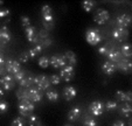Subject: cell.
Returning a JSON list of instances; mask_svg holds the SVG:
<instances>
[{"instance_id":"cell-1","label":"cell","mask_w":132,"mask_h":126,"mask_svg":"<svg viewBox=\"0 0 132 126\" xmlns=\"http://www.w3.org/2000/svg\"><path fill=\"white\" fill-rule=\"evenodd\" d=\"M18 109H19V112H20L21 116L29 117L30 114H33L35 106H34V103H32L30 100H22V102H19Z\"/></svg>"},{"instance_id":"cell-2","label":"cell","mask_w":132,"mask_h":126,"mask_svg":"<svg viewBox=\"0 0 132 126\" xmlns=\"http://www.w3.org/2000/svg\"><path fill=\"white\" fill-rule=\"evenodd\" d=\"M85 39L90 46H97L100 42H102L103 37L98 29H89L85 33Z\"/></svg>"},{"instance_id":"cell-3","label":"cell","mask_w":132,"mask_h":126,"mask_svg":"<svg viewBox=\"0 0 132 126\" xmlns=\"http://www.w3.org/2000/svg\"><path fill=\"white\" fill-rule=\"evenodd\" d=\"M34 84H36L37 89H40V90L49 89V87H50L49 77L46 76V75H39V76L34 77Z\"/></svg>"},{"instance_id":"cell-4","label":"cell","mask_w":132,"mask_h":126,"mask_svg":"<svg viewBox=\"0 0 132 126\" xmlns=\"http://www.w3.org/2000/svg\"><path fill=\"white\" fill-rule=\"evenodd\" d=\"M28 90V99H29L32 103H39L42 99V90L37 89V88H29Z\"/></svg>"},{"instance_id":"cell-5","label":"cell","mask_w":132,"mask_h":126,"mask_svg":"<svg viewBox=\"0 0 132 126\" xmlns=\"http://www.w3.org/2000/svg\"><path fill=\"white\" fill-rule=\"evenodd\" d=\"M109 19H110L109 12H108L106 10H103V8L97 10L95 16H94V21H95V22H97L98 25H103V23H105Z\"/></svg>"},{"instance_id":"cell-6","label":"cell","mask_w":132,"mask_h":126,"mask_svg":"<svg viewBox=\"0 0 132 126\" xmlns=\"http://www.w3.org/2000/svg\"><path fill=\"white\" fill-rule=\"evenodd\" d=\"M0 85L3 88L4 90H11L15 87V82H14V78H13L12 75H5L0 78Z\"/></svg>"},{"instance_id":"cell-7","label":"cell","mask_w":132,"mask_h":126,"mask_svg":"<svg viewBox=\"0 0 132 126\" xmlns=\"http://www.w3.org/2000/svg\"><path fill=\"white\" fill-rule=\"evenodd\" d=\"M89 111L92 116H96V117L101 116L103 113V111H104V105L100 100H94L89 105Z\"/></svg>"},{"instance_id":"cell-8","label":"cell","mask_w":132,"mask_h":126,"mask_svg":"<svg viewBox=\"0 0 132 126\" xmlns=\"http://www.w3.org/2000/svg\"><path fill=\"white\" fill-rule=\"evenodd\" d=\"M50 61V65L55 69H59V68H64L67 62H65L64 56H61V55H54L49 58Z\"/></svg>"},{"instance_id":"cell-9","label":"cell","mask_w":132,"mask_h":126,"mask_svg":"<svg viewBox=\"0 0 132 126\" xmlns=\"http://www.w3.org/2000/svg\"><path fill=\"white\" fill-rule=\"evenodd\" d=\"M26 30V36H27V40L29 43H33V45H36L39 42V35H37L36 28L33 27V26H29V27L25 28Z\"/></svg>"},{"instance_id":"cell-10","label":"cell","mask_w":132,"mask_h":126,"mask_svg":"<svg viewBox=\"0 0 132 126\" xmlns=\"http://www.w3.org/2000/svg\"><path fill=\"white\" fill-rule=\"evenodd\" d=\"M112 37L115 40H117V41H124V40H126L129 37V30L126 28L117 27L112 32Z\"/></svg>"},{"instance_id":"cell-11","label":"cell","mask_w":132,"mask_h":126,"mask_svg":"<svg viewBox=\"0 0 132 126\" xmlns=\"http://www.w3.org/2000/svg\"><path fill=\"white\" fill-rule=\"evenodd\" d=\"M5 65H6L5 67L6 71H7L10 75H14V74H16L18 71H20L21 70L20 63L16 62V61H14V60H8V61L6 62Z\"/></svg>"},{"instance_id":"cell-12","label":"cell","mask_w":132,"mask_h":126,"mask_svg":"<svg viewBox=\"0 0 132 126\" xmlns=\"http://www.w3.org/2000/svg\"><path fill=\"white\" fill-rule=\"evenodd\" d=\"M108 57H109L110 62L112 61V63H117L118 61L122 60V54H120V50L116 47H110L109 52H108Z\"/></svg>"},{"instance_id":"cell-13","label":"cell","mask_w":132,"mask_h":126,"mask_svg":"<svg viewBox=\"0 0 132 126\" xmlns=\"http://www.w3.org/2000/svg\"><path fill=\"white\" fill-rule=\"evenodd\" d=\"M116 68L119 69L120 71L124 72V74H130V71H131V69H132V64H131V62H130V60L124 58V60H120V61L117 62Z\"/></svg>"},{"instance_id":"cell-14","label":"cell","mask_w":132,"mask_h":126,"mask_svg":"<svg viewBox=\"0 0 132 126\" xmlns=\"http://www.w3.org/2000/svg\"><path fill=\"white\" fill-rule=\"evenodd\" d=\"M131 23V16L129 14H122L116 18V25L120 28H126Z\"/></svg>"},{"instance_id":"cell-15","label":"cell","mask_w":132,"mask_h":126,"mask_svg":"<svg viewBox=\"0 0 132 126\" xmlns=\"http://www.w3.org/2000/svg\"><path fill=\"white\" fill-rule=\"evenodd\" d=\"M60 75L65 82H70L71 78L74 77V67H71V65H65L64 68H62Z\"/></svg>"},{"instance_id":"cell-16","label":"cell","mask_w":132,"mask_h":126,"mask_svg":"<svg viewBox=\"0 0 132 126\" xmlns=\"http://www.w3.org/2000/svg\"><path fill=\"white\" fill-rule=\"evenodd\" d=\"M116 70H117L116 64H115V63H112V62H110V61L105 62V63H103V64H102V71L104 72L105 75H108V76L113 75L116 72Z\"/></svg>"},{"instance_id":"cell-17","label":"cell","mask_w":132,"mask_h":126,"mask_svg":"<svg viewBox=\"0 0 132 126\" xmlns=\"http://www.w3.org/2000/svg\"><path fill=\"white\" fill-rule=\"evenodd\" d=\"M82 116V109L78 106H75L68 112V120L69 121H76Z\"/></svg>"},{"instance_id":"cell-18","label":"cell","mask_w":132,"mask_h":126,"mask_svg":"<svg viewBox=\"0 0 132 126\" xmlns=\"http://www.w3.org/2000/svg\"><path fill=\"white\" fill-rule=\"evenodd\" d=\"M116 98H117V100L123 102V103H131L132 94H131V91H127V92L117 91L116 92Z\"/></svg>"},{"instance_id":"cell-19","label":"cell","mask_w":132,"mask_h":126,"mask_svg":"<svg viewBox=\"0 0 132 126\" xmlns=\"http://www.w3.org/2000/svg\"><path fill=\"white\" fill-rule=\"evenodd\" d=\"M76 95H77V90L74 87H65L63 89V97L65 98V100H71L76 97Z\"/></svg>"},{"instance_id":"cell-20","label":"cell","mask_w":132,"mask_h":126,"mask_svg":"<svg viewBox=\"0 0 132 126\" xmlns=\"http://www.w3.org/2000/svg\"><path fill=\"white\" fill-rule=\"evenodd\" d=\"M11 40V33L7 26H3L0 28V42L3 43H7Z\"/></svg>"},{"instance_id":"cell-21","label":"cell","mask_w":132,"mask_h":126,"mask_svg":"<svg viewBox=\"0 0 132 126\" xmlns=\"http://www.w3.org/2000/svg\"><path fill=\"white\" fill-rule=\"evenodd\" d=\"M63 56H64L65 62L68 63V65H71V67H74V65L77 63V57H76L75 53L71 52V50H68V52L65 53Z\"/></svg>"},{"instance_id":"cell-22","label":"cell","mask_w":132,"mask_h":126,"mask_svg":"<svg viewBox=\"0 0 132 126\" xmlns=\"http://www.w3.org/2000/svg\"><path fill=\"white\" fill-rule=\"evenodd\" d=\"M20 87L23 89H29L34 85V77L33 76H25V78H22L20 82Z\"/></svg>"},{"instance_id":"cell-23","label":"cell","mask_w":132,"mask_h":126,"mask_svg":"<svg viewBox=\"0 0 132 126\" xmlns=\"http://www.w3.org/2000/svg\"><path fill=\"white\" fill-rule=\"evenodd\" d=\"M119 112L123 114V116L127 117L130 118V114L132 112V106H131V103H124L122 106L119 107Z\"/></svg>"},{"instance_id":"cell-24","label":"cell","mask_w":132,"mask_h":126,"mask_svg":"<svg viewBox=\"0 0 132 126\" xmlns=\"http://www.w3.org/2000/svg\"><path fill=\"white\" fill-rule=\"evenodd\" d=\"M42 49L43 47L41 45H36L34 48H32V49L28 50V55H29V58H34V57H36L39 54H41L42 53Z\"/></svg>"},{"instance_id":"cell-25","label":"cell","mask_w":132,"mask_h":126,"mask_svg":"<svg viewBox=\"0 0 132 126\" xmlns=\"http://www.w3.org/2000/svg\"><path fill=\"white\" fill-rule=\"evenodd\" d=\"M120 54L123 55V56H125L127 60L130 58V57L132 56V49H131V46L129 45V43H125V45L122 46V48H120Z\"/></svg>"},{"instance_id":"cell-26","label":"cell","mask_w":132,"mask_h":126,"mask_svg":"<svg viewBox=\"0 0 132 126\" xmlns=\"http://www.w3.org/2000/svg\"><path fill=\"white\" fill-rule=\"evenodd\" d=\"M15 94H16V97H18V99H19V102L29 100V99H28V90H26V89H18Z\"/></svg>"},{"instance_id":"cell-27","label":"cell","mask_w":132,"mask_h":126,"mask_svg":"<svg viewBox=\"0 0 132 126\" xmlns=\"http://www.w3.org/2000/svg\"><path fill=\"white\" fill-rule=\"evenodd\" d=\"M95 5H96L95 1H91V0H85V1H83V3H82V8L85 11V12L90 13L92 10H94Z\"/></svg>"},{"instance_id":"cell-28","label":"cell","mask_w":132,"mask_h":126,"mask_svg":"<svg viewBox=\"0 0 132 126\" xmlns=\"http://www.w3.org/2000/svg\"><path fill=\"white\" fill-rule=\"evenodd\" d=\"M46 96H47L48 100L53 102V103H55V102L59 100V94L55 91V90H48L47 94H46Z\"/></svg>"},{"instance_id":"cell-29","label":"cell","mask_w":132,"mask_h":126,"mask_svg":"<svg viewBox=\"0 0 132 126\" xmlns=\"http://www.w3.org/2000/svg\"><path fill=\"white\" fill-rule=\"evenodd\" d=\"M40 124H41V121L37 116L30 114V116L28 117V125L29 126H37V125H40Z\"/></svg>"},{"instance_id":"cell-30","label":"cell","mask_w":132,"mask_h":126,"mask_svg":"<svg viewBox=\"0 0 132 126\" xmlns=\"http://www.w3.org/2000/svg\"><path fill=\"white\" fill-rule=\"evenodd\" d=\"M105 110H108V111H113V110L118 109V104L117 102H113V100H108L106 103H105Z\"/></svg>"},{"instance_id":"cell-31","label":"cell","mask_w":132,"mask_h":126,"mask_svg":"<svg viewBox=\"0 0 132 126\" xmlns=\"http://www.w3.org/2000/svg\"><path fill=\"white\" fill-rule=\"evenodd\" d=\"M37 63H39V65H40L41 68H48V67L50 65V61H49V58H48V57H46V56L40 57Z\"/></svg>"},{"instance_id":"cell-32","label":"cell","mask_w":132,"mask_h":126,"mask_svg":"<svg viewBox=\"0 0 132 126\" xmlns=\"http://www.w3.org/2000/svg\"><path fill=\"white\" fill-rule=\"evenodd\" d=\"M11 126H26V121L23 118H21V117H18V118H15L14 120L12 121V125Z\"/></svg>"},{"instance_id":"cell-33","label":"cell","mask_w":132,"mask_h":126,"mask_svg":"<svg viewBox=\"0 0 132 126\" xmlns=\"http://www.w3.org/2000/svg\"><path fill=\"white\" fill-rule=\"evenodd\" d=\"M83 125L84 126H97V121L94 118H91V117H87L84 119V121H83Z\"/></svg>"},{"instance_id":"cell-34","label":"cell","mask_w":132,"mask_h":126,"mask_svg":"<svg viewBox=\"0 0 132 126\" xmlns=\"http://www.w3.org/2000/svg\"><path fill=\"white\" fill-rule=\"evenodd\" d=\"M7 110H8V103L6 100H4V99H1L0 100V114L6 113Z\"/></svg>"},{"instance_id":"cell-35","label":"cell","mask_w":132,"mask_h":126,"mask_svg":"<svg viewBox=\"0 0 132 126\" xmlns=\"http://www.w3.org/2000/svg\"><path fill=\"white\" fill-rule=\"evenodd\" d=\"M49 82H50V84L57 85V84L61 83V77L57 76V75H52V76L49 77Z\"/></svg>"},{"instance_id":"cell-36","label":"cell","mask_w":132,"mask_h":126,"mask_svg":"<svg viewBox=\"0 0 132 126\" xmlns=\"http://www.w3.org/2000/svg\"><path fill=\"white\" fill-rule=\"evenodd\" d=\"M41 12H42V15H53L52 7L48 5H43L42 8H41Z\"/></svg>"},{"instance_id":"cell-37","label":"cell","mask_w":132,"mask_h":126,"mask_svg":"<svg viewBox=\"0 0 132 126\" xmlns=\"http://www.w3.org/2000/svg\"><path fill=\"white\" fill-rule=\"evenodd\" d=\"M25 76H26V71H25V70H20V71H18L16 74L13 75V78L18 79V81L20 82L22 78H25Z\"/></svg>"},{"instance_id":"cell-38","label":"cell","mask_w":132,"mask_h":126,"mask_svg":"<svg viewBox=\"0 0 132 126\" xmlns=\"http://www.w3.org/2000/svg\"><path fill=\"white\" fill-rule=\"evenodd\" d=\"M21 25H22L25 28L29 27L30 26V19L28 16H26V15H22V16H21Z\"/></svg>"},{"instance_id":"cell-39","label":"cell","mask_w":132,"mask_h":126,"mask_svg":"<svg viewBox=\"0 0 132 126\" xmlns=\"http://www.w3.org/2000/svg\"><path fill=\"white\" fill-rule=\"evenodd\" d=\"M43 16V22L48 23V25H54V18L53 15H42Z\"/></svg>"},{"instance_id":"cell-40","label":"cell","mask_w":132,"mask_h":126,"mask_svg":"<svg viewBox=\"0 0 132 126\" xmlns=\"http://www.w3.org/2000/svg\"><path fill=\"white\" fill-rule=\"evenodd\" d=\"M37 35H39V39H41V40H46V39H48L49 32H48V30H46V29H41L40 32L37 33Z\"/></svg>"},{"instance_id":"cell-41","label":"cell","mask_w":132,"mask_h":126,"mask_svg":"<svg viewBox=\"0 0 132 126\" xmlns=\"http://www.w3.org/2000/svg\"><path fill=\"white\" fill-rule=\"evenodd\" d=\"M109 45H106V46H103V47H101L100 49H98V53H100L101 55H105L106 56L108 55V52H109Z\"/></svg>"},{"instance_id":"cell-42","label":"cell","mask_w":132,"mask_h":126,"mask_svg":"<svg viewBox=\"0 0 132 126\" xmlns=\"http://www.w3.org/2000/svg\"><path fill=\"white\" fill-rule=\"evenodd\" d=\"M8 15H10V10H7V8H0V19L6 18Z\"/></svg>"},{"instance_id":"cell-43","label":"cell","mask_w":132,"mask_h":126,"mask_svg":"<svg viewBox=\"0 0 132 126\" xmlns=\"http://www.w3.org/2000/svg\"><path fill=\"white\" fill-rule=\"evenodd\" d=\"M19 60H20L21 62H27L28 60H29V55H28V53L27 52H25V53H22V54L20 55V57H19Z\"/></svg>"},{"instance_id":"cell-44","label":"cell","mask_w":132,"mask_h":126,"mask_svg":"<svg viewBox=\"0 0 132 126\" xmlns=\"http://www.w3.org/2000/svg\"><path fill=\"white\" fill-rule=\"evenodd\" d=\"M52 43H53L52 39H46V40H42V42H41L40 45L42 47H49V46H52Z\"/></svg>"},{"instance_id":"cell-45","label":"cell","mask_w":132,"mask_h":126,"mask_svg":"<svg viewBox=\"0 0 132 126\" xmlns=\"http://www.w3.org/2000/svg\"><path fill=\"white\" fill-rule=\"evenodd\" d=\"M112 126H125V123L123 120H116Z\"/></svg>"},{"instance_id":"cell-46","label":"cell","mask_w":132,"mask_h":126,"mask_svg":"<svg viewBox=\"0 0 132 126\" xmlns=\"http://www.w3.org/2000/svg\"><path fill=\"white\" fill-rule=\"evenodd\" d=\"M6 64V62H5V60H4V57H3V55L0 54V67H4V65Z\"/></svg>"},{"instance_id":"cell-47","label":"cell","mask_w":132,"mask_h":126,"mask_svg":"<svg viewBox=\"0 0 132 126\" xmlns=\"http://www.w3.org/2000/svg\"><path fill=\"white\" fill-rule=\"evenodd\" d=\"M6 72H7V71H6V69H5V68H4V67H0V76H1V77H3V76H5V74H6Z\"/></svg>"},{"instance_id":"cell-48","label":"cell","mask_w":132,"mask_h":126,"mask_svg":"<svg viewBox=\"0 0 132 126\" xmlns=\"http://www.w3.org/2000/svg\"><path fill=\"white\" fill-rule=\"evenodd\" d=\"M4 95H5V90H4L3 88H0V99L4 97Z\"/></svg>"},{"instance_id":"cell-49","label":"cell","mask_w":132,"mask_h":126,"mask_svg":"<svg viewBox=\"0 0 132 126\" xmlns=\"http://www.w3.org/2000/svg\"><path fill=\"white\" fill-rule=\"evenodd\" d=\"M127 125H129V126H132V120H131V118H129V120H127Z\"/></svg>"},{"instance_id":"cell-50","label":"cell","mask_w":132,"mask_h":126,"mask_svg":"<svg viewBox=\"0 0 132 126\" xmlns=\"http://www.w3.org/2000/svg\"><path fill=\"white\" fill-rule=\"evenodd\" d=\"M37 126H43V125H42V124H40V125H37Z\"/></svg>"},{"instance_id":"cell-51","label":"cell","mask_w":132,"mask_h":126,"mask_svg":"<svg viewBox=\"0 0 132 126\" xmlns=\"http://www.w3.org/2000/svg\"><path fill=\"white\" fill-rule=\"evenodd\" d=\"M64 126H71V125H64Z\"/></svg>"}]
</instances>
